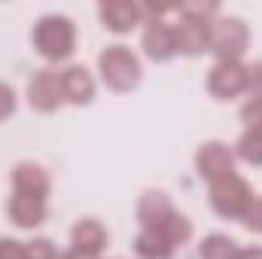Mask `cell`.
<instances>
[{"label":"cell","instance_id":"cell-10","mask_svg":"<svg viewBox=\"0 0 262 259\" xmlns=\"http://www.w3.org/2000/svg\"><path fill=\"white\" fill-rule=\"evenodd\" d=\"M143 49L152 61H168L174 52H177V43H174V28L162 18H149L146 21V31H143Z\"/></svg>","mask_w":262,"mask_h":259},{"label":"cell","instance_id":"cell-19","mask_svg":"<svg viewBox=\"0 0 262 259\" xmlns=\"http://www.w3.org/2000/svg\"><path fill=\"white\" fill-rule=\"evenodd\" d=\"M247 95L250 101H262V61L247 67Z\"/></svg>","mask_w":262,"mask_h":259},{"label":"cell","instance_id":"cell-21","mask_svg":"<svg viewBox=\"0 0 262 259\" xmlns=\"http://www.w3.org/2000/svg\"><path fill=\"white\" fill-rule=\"evenodd\" d=\"M0 259H25V244L0 238Z\"/></svg>","mask_w":262,"mask_h":259},{"label":"cell","instance_id":"cell-14","mask_svg":"<svg viewBox=\"0 0 262 259\" xmlns=\"http://www.w3.org/2000/svg\"><path fill=\"white\" fill-rule=\"evenodd\" d=\"M9 217H12L18 226H37V223H43V217H46V198L15 192L9 198Z\"/></svg>","mask_w":262,"mask_h":259},{"label":"cell","instance_id":"cell-3","mask_svg":"<svg viewBox=\"0 0 262 259\" xmlns=\"http://www.w3.org/2000/svg\"><path fill=\"white\" fill-rule=\"evenodd\" d=\"M210 201H213L216 213H223L229 220H244L250 213V207H253L256 198H253V192H250V186H247L244 177L229 174V177L210 183Z\"/></svg>","mask_w":262,"mask_h":259},{"label":"cell","instance_id":"cell-7","mask_svg":"<svg viewBox=\"0 0 262 259\" xmlns=\"http://www.w3.org/2000/svg\"><path fill=\"white\" fill-rule=\"evenodd\" d=\"M195 165H198V174L207 177L210 183H216V180L235 174V156H232V149H229L226 143H216V140H213V143H204V146L198 149Z\"/></svg>","mask_w":262,"mask_h":259},{"label":"cell","instance_id":"cell-1","mask_svg":"<svg viewBox=\"0 0 262 259\" xmlns=\"http://www.w3.org/2000/svg\"><path fill=\"white\" fill-rule=\"evenodd\" d=\"M137 217H140L143 229L159 232V235L168 238L174 247H177V244H186V241L192 238V226H189V220L180 217V213L171 207V201H168V195L165 192H146L143 195L140 204H137Z\"/></svg>","mask_w":262,"mask_h":259},{"label":"cell","instance_id":"cell-18","mask_svg":"<svg viewBox=\"0 0 262 259\" xmlns=\"http://www.w3.org/2000/svg\"><path fill=\"white\" fill-rule=\"evenodd\" d=\"M238 156L250 165H262V125L244 131V137L238 140Z\"/></svg>","mask_w":262,"mask_h":259},{"label":"cell","instance_id":"cell-5","mask_svg":"<svg viewBox=\"0 0 262 259\" xmlns=\"http://www.w3.org/2000/svg\"><path fill=\"white\" fill-rule=\"evenodd\" d=\"M247 25L241 18H216L210 21V49L216 52L220 61H238L247 49Z\"/></svg>","mask_w":262,"mask_h":259},{"label":"cell","instance_id":"cell-24","mask_svg":"<svg viewBox=\"0 0 262 259\" xmlns=\"http://www.w3.org/2000/svg\"><path fill=\"white\" fill-rule=\"evenodd\" d=\"M235 259H262V247H247V250H238Z\"/></svg>","mask_w":262,"mask_h":259},{"label":"cell","instance_id":"cell-22","mask_svg":"<svg viewBox=\"0 0 262 259\" xmlns=\"http://www.w3.org/2000/svg\"><path fill=\"white\" fill-rule=\"evenodd\" d=\"M12 110H15V95H12V89H9V85H3V82H0V119H6Z\"/></svg>","mask_w":262,"mask_h":259},{"label":"cell","instance_id":"cell-12","mask_svg":"<svg viewBox=\"0 0 262 259\" xmlns=\"http://www.w3.org/2000/svg\"><path fill=\"white\" fill-rule=\"evenodd\" d=\"M61 95L73 104H89L95 95V79L85 67H67L61 70Z\"/></svg>","mask_w":262,"mask_h":259},{"label":"cell","instance_id":"cell-23","mask_svg":"<svg viewBox=\"0 0 262 259\" xmlns=\"http://www.w3.org/2000/svg\"><path fill=\"white\" fill-rule=\"evenodd\" d=\"M244 223H247L250 229L262 232V198H259V201H253V207H250V213L244 217Z\"/></svg>","mask_w":262,"mask_h":259},{"label":"cell","instance_id":"cell-8","mask_svg":"<svg viewBox=\"0 0 262 259\" xmlns=\"http://www.w3.org/2000/svg\"><path fill=\"white\" fill-rule=\"evenodd\" d=\"M207 89L216 98H235V95L247 92V67L241 61H220L210 70Z\"/></svg>","mask_w":262,"mask_h":259},{"label":"cell","instance_id":"cell-13","mask_svg":"<svg viewBox=\"0 0 262 259\" xmlns=\"http://www.w3.org/2000/svg\"><path fill=\"white\" fill-rule=\"evenodd\" d=\"M12 186H15V192H21V195L46 198V192H49V174H46L40 165L25 162V165H18V168L12 171Z\"/></svg>","mask_w":262,"mask_h":259},{"label":"cell","instance_id":"cell-11","mask_svg":"<svg viewBox=\"0 0 262 259\" xmlns=\"http://www.w3.org/2000/svg\"><path fill=\"white\" fill-rule=\"evenodd\" d=\"M104 244H107V232H104V226L98 220H82V223L73 226V250L76 253L98 259Z\"/></svg>","mask_w":262,"mask_h":259},{"label":"cell","instance_id":"cell-15","mask_svg":"<svg viewBox=\"0 0 262 259\" xmlns=\"http://www.w3.org/2000/svg\"><path fill=\"white\" fill-rule=\"evenodd\" d=\"M101 18L110 31H131L140 21V6L137 3H125V0H110L101 6Z\"/></svg>","mask_w":262,"mask_h":259},{"label":"cell","instance_id":"cell-9","mask_svg":"<svg viewBox=\"0 0 262 259\" xmlns=\"http://www.w3.org/2000/svg\"><path fill=\"white\" fill-rule=\"evenodd\" d=\"M171 28H174L177 52L198 55V52H204L207 43H210V21H201L195 15H183V12H180V21L171 25Z\"/></svg>","mask_w":262,"mask_h":259},{"label":"cell","instance_id":"cell-4","mask_svg":"<svg viewBox=\"0 0 262 259\" xmlns=\"http://www.w3.org/2000/svg\"><path fill=\"white\" fill-rule=\"evenodd\" d=\"M98 64H101V73H104V82L110 89H116V92H128L140 79V64H137V58L131 55L125 46L104 49L101 58H98Z\"/></svg>","mask_w":262,"mask_h":259},{"label":"cell","instance_id":"cell-17","mask_svg":"<svg viewBox=\"0 0 262 259\" xmlns=\"http://www.w3.org/2000/svg\"><path fill=\"white\" fill-rule=\"evenodd\" d=\"M198 253H201V259H235L238 256V247L226 235H210V238L201 241Z\"/></svg>","mask_w":262,"mask_h":259},{"label":"cell","instance_id":"cell-20","mask_svg":"<svg viewBox=\"0 0 262 259\" xmlns=\"http://www.w3.org/2000/svg\"><path fill=\"white\" fill-rule=\"evenodd\" d=\"M241 119H244L247 128L262 125V101H247V104L241 107Z\"/></svg>","mask_w":262,"mask_h":259},{"label":"cell","instance_id":"cell-6","mask_svg":"<svg viewBox=\"0 0 262 259\" xmlns=\"http://www.w3.org/2000/svg\"><path fill=\"white\" fill-rule=\"evenodd\" d=\"M28 101H31V107H37L43 113H52L64 101V95H61V73H55L49 67L37 70L31 85H28Z\"/></svg>","mask_w":262,"mask_h":259},{"label":"cell","instance_id":"cell-2","mask_svg":"<svg viewBox=\"0 0 262 259\" xmlns=\"http://www.w3.org/2000/svg\"><path fill=\"white\" fill-rule=\"evenodd\" d=\"M34 43H37L40 55H46L49 61H61L73 52V43H76L73 21L64 15H46L34 31Z\"/></svg>","mask_w":262,"mask_h":259},{"label":"cell","instance_id":"cell-16","mask_svg":"<svg viewBox=\"0 0 262 259\" xmlns=\"http://www.w3.org/2000/svg\"><path fill=\"white\" fill-rule=\"evenodd\" d=\"M137 253L143 259H171L174 256V244L168 241V238H162L159 232H152V229H143L140 235H137Z\"/></svg>","mask_w":262,"mask_h":259}]
</instances>
